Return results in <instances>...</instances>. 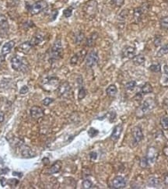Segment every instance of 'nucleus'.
Masks as SVG:
<instances>
[{"label": "nucleus", "instance_id": "c03bdc74", "mask_svg": "<svg viewBox=\"0 0 168 189\" xmlns=\"http://www.w3.org/2000/svg\"><path fill=\"white\" fill-rule=\"evenodd\" d=\"M113 2L117 7H121L125 2V0H113Z\"/></svg>", "mask_w": 168, "mask_h": 189}, {"label": "nucleus", "instance_id": "4c0bfd02", "mask_svg": "<svg viewBox=\"0 0 168 189\" xmlns=\"http://www.w3.org/2000/svg\"><path fill=\"white\" fill-rule=\"evenodd\" d=\"M53 102H54V99H53V98H51V97H46V98H45V99L43 100L42 104H43V105H45V106H48Z\"/></svg>", "mask_w": 168, "mask_h": 189}, {"label": "nucleus", "instance_id": "20e7f679", "mask_svg": "<svg viewBox=\"0 0 168 189\" xmlns=\"http://www.w3.org/2000/svg\"><path fill=\"white\" fill-rule=\"evenodd\" d=\"M48 6V4L46 1H45V0H38L35 3H34L33 5L30 6L29 12L32 16H34V15L39 14L42 11L47 9Z\"/></svg>", "mask_w": 168, "mask_h": 189}, {"label": "nucleus", "instance_id": "39448f33", "mask_svg": "<svg viewBox=\"0 0 168 189\" xmlns=\"http://www.w3.org/2000/svg\"><path fill=\"white\" fill-rule=\"evenodd\" d=\"M97 9V2L96 0H89L83 5V11L89 16H95Z\"/></svg>", "mask_w": 168, "mask_h": 189}, {"label": "nucleus", "instance_id": "ea45409f", "mask_svg": "<svg viewBox=\"0 0 168 189\" xmlns=\"http://www.w3.org/2000/svg\"><path fill=\"white\" fill-rule=\"evenodd\" d=\"M149 165V161H148L147 158L146 157H143L140 160V166L142 167V168H145Z\"/></svg>", "mask_w": 168, "mask_h": 189}, {"label": "nucleus", "instance_id": "864d4df0", "mask_svg": "<svg viewBox=\"0 0 168 189\" xmlns=\"http://www.w3.org/2000/svg\"><path fill=\"white\" fill-rule=\"evenodd\" d=\"M163 153H164V154L166 155V156H168V146L164 147V149H163Z\"/></svg>", "mask_w": 168, "mask_h": 189}, {"label": "nucleus", "instance_id": "de8ad7c7", "mask_svg": "<svg viewBox=\"0 0 168 189\" xmlns=\"http://www.w3.org/2000/svg\"><path fill=\"white\" fill-rule=\"evenodd\" d=\"M5 55H2V53H0V66L5 62Z\"/></svg>", "mask_w": 168, "mask_h": 189}, {"label": "nucleus", "instance_id": "49530a36", "mask_svg": "<svg viewBox=\"0 0 168 189\" xmlns=\"http://www.w3.org/2000/svg\"><path fill=\"white\" fill-rule=\"evenodd\" d=\"M90 159H91V160H96V159H97V153H96V152H92V153H90Z\"/></svg>", "mask_w": 168, "mask_h": 189}, {"label": "nucleus", "instance_id": "6e6d98bb", "mask_svg": "<svg viewBox=\"0 0 168 189\" xmlns=\"http://www.w3.org/2000/svg\"><path fill=\"white\" fill-rule=\"evenodd\" d=\"M167 2H168V0H167Z\"/></svg>", "mask_w": 168, "mask_h": 189}, {"label": "nucleus", "instance_id": "6ab92c4d", "mask_svg": "<svg viewBox=\"0 0 168 189\" xmlns=\"http://www.w3.org/2000/svg\"><path fill=\"white\" fill-rule=\"evenodd\" d=\"M61 168H62V163L60 161H56L54 164L52 165L51 168L49 169L48 173L50 174H53V173H56L60 171Z\"/></svg>", "mask_w": 168, "mask_h": 189}, {"label": "nucleus", "instance_id": "7ed1b4c3", "mask_svg": "<svg viewBox=\"0 0 168 189\" xmlns=\"http://www.w3.org/2000/svg\"><path fill=\"white\" fill-rule=\"evenodd\" d=\"M59 84L60 83H59V78L55 77H48L44 79L42 81V87L48 91L57 90Z\"/></svg>", "mask_w": 168, "mask_h": 189}, {"label": "nucleus", "instance_id": "f704fd0d", "mask_svg": "<svg viewBox=\"0 0 168 189\" xmlns=\"http://www.w3.org/2000/svg\"><path fill=\"white\" fill-rule=\"evenodd\" d=\"M135 86H136L135 81H129L125 84V87H126L127 90H132L134 88H135Z\"/></svg>", "mask_w": 168, "mask_h": 189}, {"label": "nucleus", "instance_id": "3c124183", "mask_svg": "<svg viewBox=\"0 0 168 189\" xmlns=\"http://www.w3.org/2000/svg\"><path fill=\"white\" fill-rule=\"evenodd\" d=\"M164 183L168 185V174L167 173H166V174L164 175Z\"/></svg>", "mask_w": 168, "mask_h": 189}, {"label": "nucleus", "instance_id": "6e6552de", "mask_svg": "<svg viewBox=\"0 0 168 189\" xmlns=\"http://www.w3.org/2000/svg\"><path fill=\"white\" fill-rule=\"evenodd\" d=\"M126 186V180L121 176H117L112 180V187L114 188H124Z\"/></svg>", "mask_w": 168, "mask_h": 189}, {"label": "nucleus", "instance_id": "b1692460", "mask_svg": "<svg viewBox=\"0 0 168 189\" xmlns=\"http://www.w3.org/2000/svg\"><path fill=\"white\" fill-rule=\"evenodd\" d=\"M160 28L163 30H168V16H163L159 21Z\"/></svg>", "mask_w": 168, "mask_h": 189}, {"label": "nucleus", "instance_id": "9d476101", "mask_svg": "<svg viewBox=\"0 0 168 189\" xmlns=\"http://www.w3.org/2000/svg\"><path fill=\"white\" fill-rule=\"evenodd\" d=\"M157 157H158V152L156 149V148L154 147L149 148V149H148L147 156H146V158H147L149 163H155L156 160H157Z\"/></svg>", "mask_w": 168, "mask_h": 189}, {"label": "nucleus", "instance_id": "f8f14e48", "mask_svg": "<svg viewBox=\"0 0 168 189\" xmlns=\"http://www.w3.org/2000/svg\"><path fill=\"white\" fill-rule=\"evenodd\" d=\"M33 47L34 46L30 42V41H25L21 44L18 47V50L22 53H23V54H28L30 52V50L33 48Z\"/></svg>", "mask_w": 168, "mask_h": 189}, {"label": "nucleus", "instance_id": "37998d69", "mask_svg": "<svg viewBox=\"0 0 168 189\" xmlns=\"http://www.w3.org/2000/svg\"><path fill=\"white\" fill-rule=\"evenodd\" d=\"M29 92V88H28L27 86H23V87H21V89L20 90V94H26Z\"/></svg>", "mask_w": 168, "mask_h": 189}, {"label": "nucleus", "instance_id": "09e8293b", "mask_svg": "<svg viewBox=\"0 0 168 189\" xmlns=\"http://www.w3.org/2000/svg\"><path fill=\"white\" fill-rule=\"evenodd\" d=\"M4 119H5V115H4V112H2V111H0V123L3 122Z\"/></svg>", "mask_w": 168, "mask_h": 189}, {"label": "nucleus", "instance_id": "a878e982", "mask_svg": "<svg viewBox=\"0 0 168 189\" xmlns=\"http://www.w3.org/2000/svg\"><path fill=\"white\" fill-rule=\"evenodd\" d=\"M82 53H83V50L80 52H79V53H77V54H75L71 58V59H70V64H71L72 66H76V65L79 62Z\"/></svg>", "mask_w": 168, "mask_h": 189}, {"label": "nucleus", "instance_id": "423d86ee", "mask_svg": "<svg viewBox=\"0 0 168 189\" xmlns=\"http://www.w3.org/2000/svg\"><path fill=\"white\" fill-rule=\"evenodd\" d=\"M58 94L62 98H66L71 94V87L68 82H63L58 87Z\"/></svg>", "mask_w": 168, "mask_h": 189}, {"label": "nucleus", "instance_id": "bb28decb", "mask_svg": "<svg viewBox=\"0 0 168 189\" xmlns=\"http://www.w3.org/2000/svg\"><path fill=\"white\" fill-rule=\"evenodd\" d=\"M84 37H85V36H84L83 33L78 32V33H76L74 36V42L76 45H79V44L83 42V41L84 40Z\"/></svg>", "mask_w": 168, "mask_h": 189}, {"label": "nucleus", "instance_id": "603ef678", "mask_svg": "<svg viewBox=\"0 0 168 189\" xmlns=\"http://www.w3.org/2000/svg\"><path fill=\"white\" fill-rule=\"evenodd\" d=\"M163 71L166 74L168 75V65H166V66H163Z\"/></svg>", "mask_w": 168, "mask_h": 189}, {"label": "nucleus", "instance_id": "1a4fd4ad", "mask_svg": "<svg viewBox=\"0 0 168 189\" xmlns=\"http://www.w3.org/2000/svg\"><path fill=\"white\" fill-rule=\"evenodd\" d=\"M132 136H133V139L135 143H139V142L143 139V133H142V129L140 127H135L132 129Z\"/></svg>", "mask_w": 168, "mask_h": 189}, {"label": "nucleus", "instance_id": "dca6fc26", "mask_svg": "<svg viewBox=\"0 0 168 189\" xmlns=\"http://www.w3.org/2000/svg\"><path fill=\"white\" fill-rule=\"evenodd\" d=\"M44 40H45V36H44L43 34L39 32V33L35 34L34 36L31 40H30V42H31V44L33 45L34 47L36 45H40L41 43H42V42L44 41Z\"/></svg>", "mask_w": 168, "mask_h": 189}, {"label": "nucleus", "instance_id": "c9c22d12", "mask_svg": "<svg viewBox=\"0 0 168 189\" xmlns=\"http://www.w3.org/2000/svg\"><path fill=\"white\" fill-rule=\"evenodd\" d=\"M7 184H9L10 187H14L19 184V180L17 179H9V180H7Z\"/></svg>", "mask_w": 168, "mask_h": 189}, {"label": "nucleus", "instance_id": "c85d7f7f", "mask_svg": "<svg viewBox=\"0 0 168 189\" xmlns=\"http://www.w3.org/2000/svg\"><path fill=\"white\" fill-rule=\"evenodd\" d=\"M168 54V44L163 45L161 48L159 49V52H157V57H162L165 55Z\"/></svg>", "mask_w": 168, "mask_h": 189}, {"label": "nucleus", "instance_id": "a19ab883", "mask_svg": "<svg viewBox=\"0 0 168 189\" xmlns=\"http://www.w3.org/2000/svg\"><path fill=\"white\" fill-rule=\"evenodd\" d=\"M128 16V10L127 9H124L121 11L119 14V19L120 20H125Z\"/></svg>", "mask_w": 168, "mask_h": 189}, {"label": "nucleus", "instance_id": "72a5a7b5", "mask_svg": "<svg viewBox=\"0 0 168 189\" xmlns=\"http://www.w3.org/2000/svg\"><path fill=\"white\" fill-rule=\"evenodd\" d=\"M83 188H90V187H92L93 186V183L91 180H88V179H86L83 181Z\"/></svg>", "mask_w": 168, "mask_h": 189}, {"label": "nucleus", "instance_id": "58836bf2", "mask_svg": "<svg viewBox=\"0 0 168 189\" xmlns=\"http://www.w3.org/2000/svg\"><path fill=\"white\" fill-rule=\"evenodd\" d=\"M72 13H73V9L72 8H68V9H65L63 11V15H64L65 17L69 18L72 16Z\"/></svg>", "mask_w": 168, "mask_h": 189}, {"label": "nucleus", "instance_id": "5fc2aeb1", "mask_svg": "<svg viewBox=\"0 0 168 189\" xmlns=\"http://www.w3.org/2000/svg\"><path fill=\"white\" fill-rule=\"evenodd\" d=\"M1 174H3V172H2V169H0V175Z\"/></svg>", "mask_w": 168, "mask_h": 189}, {"label": "nucleus", "instance_id": "412c9836", "mask_svg": "<svg viewBox=\"0 0 168 189\" xmlns=\"http://www.w3.org/2000/svg\"><path fill=\"white\" fill-rule=\"evenodd\" d=\"M97 37H98V34H97V33H93L89 37H87V46H88V47H92V46H94V44L96 43V41H97Z\"/></svg>", "mask_w": 168, "mask_h": 189}, {"label": "nucleus", "instance_id": "aec40b11", "mask_svg": "<svg viewBox=\"0 0 168 189\" xmlns=\"http://www.w3.org/2000/svg\"><path fill=\"white\" fill-rule=\"evenodd\" d=\"M21 153H22L23 157H26V158L33 157V156H34L33 152H32V150L30 149V148H29L27 146H23V147H22V149H21Z\"/></svg>", "mask_w": 168, "mask_h": 189}, {"label": "nucleus", "instance_id": "79ce46f5", "mask_svg": "<svg viewBox=\"0 0 168 189\" xmlns=\"http://www.w3.org/2000/svg\"><path fill=\"white\" fill-rule=\"evenodd\" d=\"M161 41H162V37L161 36H156L154 39V45L156 47H158L159 45H161Z\"/></svg>", "mask_w": 168, "mask_h": 189}, {"label": "nucleus", "instance_id": "e433bc0d", "mask_svg": "<svg viewBox=\"0 0 168 189\" xmlns=\"http://www.w3.org/2000/svg\"><path fill=\"white\" fill-rule=\"evenodd\" d=\"M98 133H99L98 130H97V129H95V128H90L88 131V135H90L91 138L95 137L96 135H98Z\"/></svg>", "mask_w": 168, "mask_h": 189}, {"label": "nucleus", "instance_id": "4be33fe9", "mask_svg": "<svg viewBox=\"0 0 168 189\" xmlns=\"http://www.w3.org/2000/svg\"><path fill=\"white\" fill-rule=\"evenodd\" d=\"M152 108H153V107H151L150 103H149L148 101H144V102L142 103V105L140 106V111H142V113L143 115H145L146 113H147L148 111H150Z\"/></svg>", "mask_w": 168, "mask_h": 189}, {"label": "nucleus", "instance_id": "473e14b6", "mask_svg": "<svg viewBox=\"0 0 168 189\" xmlns=\"http://www.w3.org/2000/svg\"><path fill=\"white\" fill-rule=\"evenodd\" d=\"M160 124L163 129H168V116H164L160 120Z\"/></svg>", "mask_w": 168, "mask_h": 189}, {"label": "nucleus", "instance_id": "f257e3e1", "mask_svg": "<svg viewBox=\"0 0 168 189\" xmlns=\"http://www.w3.org/2000/svg\"><path fill=\"white\" fill-rule=\"evenodd\" d=\"M10 62L13 70L15 71L26 73L29 70V63L25 58L20 57L19 55H14L11 59Z\"/></svg>", "mask_w": 168, "mask_h": 189}, {"label": "nucleus", "instance_id": "5701e85b", "mask_svg": "<svg viewBox=\"0 0 168 189\" xmlns=\"http://www.w3.org/2000/svg\"><path fill=\"white\" fill-rule=\"evenodd\" d=\"M117 92H118V90H117L116 86L113 85V84L112 85H110L109 87L107 88V90H106V94H107V95L111 97H113L116 95Z\"/></svg>", "mask_w": 168, "mask_h": 189}, {"label": "nucleus", "instance_id": "cd10ccee", "mask_svg": "<svg viewBox=\"0 0 168 189\" xmlns=\"http://www.w3.org/2000/svg\"><path fill=\"white\" fill-rule=\"evenodd\" d=\"M142 14H143V11H142V8H135L134 10V17L136 20H139L142 18Z\"/></svg>", "mask_w": 168, "mask_h": 189}, {"label": "nucleus", "instance_id": "8fccbe9b", "mask_svg": "<svg viewBox=\"0 0 168 189\" xmlns=\"http://www.w3.org/2000/svg\"><path fill=\"white\" fill-rule=\"evenodd\" d=\"M0 183H1L2 186H3V187L7 184V182L5 181V177H1V178H0Z\"/></svg>", "mask_w": 168, "mask_h": 189}, {"label": "nucleus", "instance_id": "ddd939ff", "mask_svg": "<svg viewBox=\"0 0 168 189\" xmlns=\"http://www.w3.org/2000/svg\"><path fill=\"white\" fill-rule=\"evenodd\" d=\"M123 130V128H122V125H118L114 127V129L112 131V133L111 135V139L113 141H117L121 136V134Z\"/></svg>", "mask_w": 168, "mask_h": 189}, {"label": "nucleus", "instance_id": "a211bd4d", "mask_svg": "<svg viewBox=\"0 0 168 189\" xmlns=\"http://www.w3.org/2000/svg\"><path fill=\"white\" fill-rule=\"evenodd\" d=\"M9 27L8 25V21H7V18L5 15L0 13V28L2 30H7Z\"/></svg>", "mask_w": 168, "mask_h": 189}, {"label": "nucleus", "instance_id": "2eb2a0df", "mask_svg": "<svg viewBox=\"0 0 168 189\" xmlns=\"http://www.w3.org/2000/svg\"><path fill=\"white\" fill-rule=\"evenodd\" d=\"M15 46V42L13 41H9L6 42L5 45L2 47L1 49V53L4 55H6L9 54L11 52V51L13 50V48Z\"/></svg>", "mask_w": 168, "mask_h": 189}, {"label": "nucleus", "instance_id": "0eeeda50", "mask_svg": "<svg viewBox=\"0 0 168 189\" xmlns=\"http://www.w3.org/2000/svg\"><path fill=\"white\" fill-rule=\"evenodd\" d=\"M99 61V56L95 51L90 52L86 59V66L89 68H92L97 64Z\"/></svg>", "mask_w": 168, "mask_h": 189}, {"label": "nucleus", "instance_id": "4468645a", "mask_svg": "<svg viewBox=\"0 0 168 189\" xmlns=\"http://www.w3.org/2000/svg\"><path fill=\"white\" fill-rule=\"evenodd\" d=\"M135 55V48L132 46H127L122 51V56L127 59H133Z\"/></svg>", "mask_w": 168, "mask_h": 189}, {"label": "nucleus", "instance_id": "c756f323", "mask_svg": "<svg viewBox=\"0 0 168 189\" xmlns=\"http://www.w3.org/2000/svg\"><path fill=\"white\" fill-rule=\"evenodd\" d=\"M149 184L152 187H156L159 185V180L156 177H151L149 180Z\"/></svg>", "mask_w": 168, "mask_h": 189}, {"label": "nucleus", "instance_id": "7c9ffc66", "mask_svg": "<svg viewBox=\"0 0 168 189\" xmlns=\"http://www.w3.org/2000/svg\"><path fill=\"white\" fill-rule=\"evenodd\" d=\"M86 95H87V91H86L85 88L82 86V87H80V90H79V94H78L79 100L83 99V98L86 97Z\"/></svg>", "mask_w": 168, "mask_h": 189}, {"label": "nucleus", "instance_id": "9b49d317", "mask_svg": "<svg viewBox=\"0 0 168 189\" xmlns=\"http://www.w3.org/2000/svg\"><path fill=\"white\" fill-rule=\"evenodd\" d=\"M30 116L34 119H38L44 116V111L42 108L38 106H34L30 109Z\"/></svg>", "mask_w": 168, "mask_h": 189}, {"label": "nucleus", "instance_id": "f3484780", "mask_svg": "<svg viewBox=\"0 0 168 189\" xmlns=\"http://www.w3.org/2000/svg\"><path fill=\"white\" fill-rule=\"evenodd\" d=\"M145 61H146L145 56L142 54L135 55L133 57V59H132V62H133L134 64L138 66H142L145 63Z\"/></svg>", "mask_w": 168, "mask_h": 189}, {"label": "nucleus", "instance_id": "f03ea898", "mask_svg": "<svg viewBox=\"0 0 168 189\" xmlns=\"http://www.w3.org/2000/svg\"><path fill=\"white\" fill-rule=\"evenodd\" d=\"M63 44L60 40H57L52 45V48L49 53V60L51 62H55L59 60L63 57Z\"/></svg>", "mask_w": 168, "mask_h": 189}, {"label": "nucleus", "instance_id": "a18cd8bd", "mask_svg": "<svg viewBox=\"0 0 168 189\" xmlns=\"http://www.w3.org/2000/svg\"><path fill=\"white\" fill-rule=\"evenodd\" d=\"M52 17H51V19H52V20H54L56 19V17H57L58 16V10H56V9H55V10L52 11Z\"/></svg>", "mask_w": 168, "mask_h": 189}, {"label": "nucleus", "instance_id": "393cba45", "mask_svg": "<svg viewBox=\"0 0 168 189\" xmlns=\"http://www.w3.org/2000/svg\"><path fill=\"white\" fill-rule=\"evenodd\" d=\"M152 92V87L149 83H146L142 87V93L144 94H150Z\"/></svg>", "mask_w": 168, "mask_h": 189}, {"label": "nucleus", "instance_id": "2f4dec72", "mask_svg": "<svg viewBox=\"0 0 168 189\" xmlns=\"http://www.w3.org/2000/svg\"><path fill=\"white\" fill-rule=\"evenodd\" d=\"M149 70L153 73H158L161 70V66L159 64H153L149 66Z\"/></svg>", "mask_w": 168, "mask_h": 189}]
</instances>
